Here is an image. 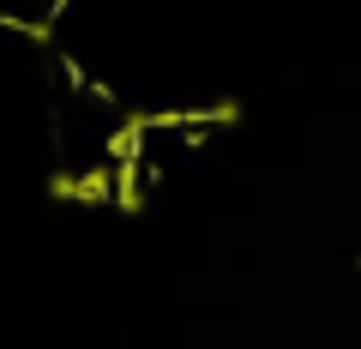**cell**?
Returning <instances> with one entry per match:
<instances>
[{"label":"cell","mask_w":361,"mask_h":349,"mask_svg":"<svg viewBox=\"0 0 361 349\" xmlns=\"http://www.w3.org/2000/svg\"><path fill=\"white\" fill-rule=\"evenodd\" d=\"M42 193H49V199H78V175H73V169H54L49 181H42Z\"/></svg>","instance_id":"cell-2"},{"label":"cell","mask_w":361,"mask_h":349,"mask_svg":"<svg viewBox=\"0 0 361 349\" xmlns=\"http://www.w3.org/2000/svg\"><path fill=\"white\" fill-rule=\"evenodd\" d=\"M109 187H115V169H109V163H97V169H85V175H78V199H85V205L109 199Z\"/></svg>","instance_id":"cell-1"}]
</instances>
